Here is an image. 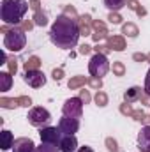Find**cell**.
I'll use <instances>...</instances> for the list:
<instances>
[{"label": "cell", "instance_id": "1", "mask_svg": "<svg viewBox=\"0 0 150 152\" xmlns=\"http://www.w3.org/2000/svg\"><path fill=\"white\" fill-rule=\"evenodd\" d=\"M79 25L74 18L60 14L57 16V20L53 21L51 28H50V39L57 48L62 50H73L78 44L79 39Z\"/></svg>", "mask_w": 150, "mask_h": 152}, {"label": "cell", "instance_id": "2", "mask_svg": "<svg viewBox=\"0 0 150 152\" xmlns=\"http://www.w3.org/2000/svg\"><path fill=\"white\" fill-rule=\"evenodd\" d=\"M28 2L25 0H2L0 4V20L5 25H20L23 16L28 11Z\"/></svg>", "mask_w": 150, "mask_h": 152}, {"label": "cell", "instance_id": "3", "mask_svg": "<svg viewBox=\"0 0 150 152\" xmlns=\"http://www.w3.org/2000/svg\"><path fill=\"white\" fill-rule=\"evenodd\" d=\"M27 46V36L20 27H12L4 36V48L9 51H21Z\"/></svg>", "mask_w": 150, "mask_h": 152}, {"label": "cell", "instance_id": "4", "mask_svg": "<svg viewBox=\"0 0 150 152\" xmlns=\"http://www.w3.org/2000/svg\"><path fill=\"white\" fill-rule=\"evenodd\" d=\"M110 69H111V66H110V60H108L106 55H103V53H94L92 55V58L88 62V73L94 78L103 80V76L108 75Z\"/></svg>", "mask_w": 150, "mask_h": 152}, {"label": "cell", "instance_id": "5", "mask_svg": "<svg viewBox=\"0 0 150 152\" xmlns=\"http://www.w3.org/2000/svg\"><path fill=\"white\" fill-rule=\"evenodd\" d=\"M27 118H28V124L34 127H48L51 122V113L42 106H34L28 112Z\"/></svg>", "mask_w": 150, "mask_h": 152}, {"label": "cell", "instance_id": "6", "mask_svg": "<svg viewBox=\"0 0 150 152\" xmlns=\"http://www.w3.org/2000/svg\"><path fill=\"white\" fill-rule=\"evenodd\" d=\"M62 113H64V117L79 118L81 113H83V101L79 97H69V99H66V103L62 106Z\"/></svg>", "mask_w": 150, "mask_h": 152}, {"label": "cell", "instance_id": "7", "mask_svg": "<svg viewBox=\"0 0 150 152\" xmlns=\"http://www.w3.org/2000/svg\"><path fill=\"white\" fill-rule=\"evenodd\" d=\"M23 81L32 87V88H41L46 85V75L41 69H34V71H25L23 73Z\"/></svg>", "mask_w": 150, "mask_h": 152}, {"label": "cell", "instance_id": "8", "mask_svg": "<svg viewBox=\"0 0 150 152\" xmlns=\"http://www.w3.org/2000/svg\"><path fill=\"white\" fill-rule=\"evenodd\" d=\"M39 136H41V142H46V143H55V145H58L64 134H62V131L58 129V126H57V127H51V126H48V127H41V131H39Z\"/></svg>", "mask_w": 150, "mask_h": 152}, {"label": "cell", "instance_id": "9", "mask_svg": "<svg viewBox=\"0 0 150 152\" xmlns=\"http://www.w3.org/2000/svg\"><path fill=\"white\" fill-rule=\"evenodd\" d=\"M58 129L62 131V134H74L79 129V120L71 117H62L58 120Z\"/></svg>", "mask_w": 150, "mask_h": 152}, {"label": "cell", "instance_id": "10", "mask_svg": "<svg viewBox=\"0 0 150 152\" xmlns=\"http://www.w3.org/2000/svg\"><path fill=\"white\" fill-rule=\"evenodd\" d=\"M12 151L14 152H36V143L32 142V138H16L12 143Z\"/></svg>", "mask_w": 150, "mask_h": 152}, {"label": "cell", "instance_id": "11", "mask_svg": "<svg viewBox=\"0 0 150 152\" xmlns=\"http://www.w3.org/2000/svg\"><path fill=\"white\" fill-rule=\"evenodd\" d=\"M138 149L140 152H150V126H143L138 133Z\"/></svg>", "mask_w": 150, "mask_h": 152}, {"label": "cell", "instance_id": "12", "mask_svg": "<svg viewBox=\"0 0 150 152\" xmlns=\"http://www.w3.org/2000/svg\"><path fill=\"white\" fill-rule=\"evenodd\" d=\"M92 28H94L92 39H94L95 42H101L103 39H108V37H110V34H108V28H106V25H104L101 20H95V21H92Z\"/></svg>", "mask_w": 150, "mask_h": 152}, {"label": "cell", "instance_id": "13", "mask_svg": "<svg viewBox=\"0 0 150 152\" xmlns=\"http://www.w3.org/2000/svg\"><path fill=\"white\" fill-rule=\"evenodd\" d=\"M58 149L60 152H74L78 151V140H76L74 134H64L60 143H58Z\"/></svg>", "mask_w": 150, "mask_h": 152}, {"label": "cell", "instance_id": "14", "mask_svg": "<svg viewBox=\"0 0 150 152\" xmlns=\"http://www.w3.org/2000/svg\"><path fill=\"white\" fill-rule=\"evenodd\" d=\"M145 94V88L141 87H131L124 92V103H134V101H140L141 96Z\"/></svg>", "mask_w": 150, "mask_h": 152}, {"label": "cell", "instance_id": "15", "mask_svg": "<svg viewBox=\"0 0 150 152\" xmlns=\"http://www.w3.org/2000/svg\"><path fill=\"white\" fill-rule=\"evenodd\" d=\"M108 48L113 51H124L125 50V37L124 36H110L108 37Z\"/></svg>", "mask_w": 150, "mask_h": 152}, {"label": "cell", "instance_id": "16", "mask_svg": "<svg viewBox=\"0 0 150 152\" xmlns=\"http://www.w3.org/2000/svg\"><path fill=\"white\" fill-rule=\"evenodd\" d=\"M12 87V75L9 71H2L0 73V92H7Z\"/></svg>", "mask_w": 150, "mask_h": 152}, {"label": "cell", "instance_id": "17", "mask_svg": "<svg viewBox=\"0 0 150 152\" xmlns=\"http://www.w3.org/2000/svg\"><path fill=\"white\" fill-rule=\"evenodd\" d=\"M138 34H140V30H138V27L134 23L127 21V23L122 25V36L124 37H138Z\"/></svg>", "mask_w": 150, "mask_h": 152}, {"label": "cell", "instance_id": "18", "mask_svg": "<svg viewBox=\"0 0 150 152\" xmlns=\"http://www.w3.org/2000/svg\"><path fill=\"white\" fill-rule=\"evenodd\" d=\"M2 151H9V149H12V143H14V138H12V133L11 131H7V129H2Z\"/></svg>", "mask_w": 150, "mask_h": 152}, {"label": "cell", "instance_id": "19", "mask_svg": "<svg viewBox=\"0 0 150 152\" xmlns=\"http://www.w3.org/2000/svg\"><path fill=\"white\" fill-rule=\"evenodd\" d=\"M41 66H42L41 58L36 57V55H32V57H28L27 62L23 64V69H25V71H34V69H41Z\"/></svg>", "mask_w": 150, "mask_h": 152}, {"label": "cell", "instance_id": "20", "mask_svg": "<svg viewBox=\"0 0 150 152\" xmlns=\"http://www.w3.org/2000/svg\"><path fill=\"white\" fill-rule=\"evenodd\" d=\"M85 83H88V78H85V76H73V78L67 81V87H69L71 90H76V88L83 87Z\"/></svg>", "mask_w": 150, "mask_h": 152}, {"label": "cell", "instance_id": "21", "mask_svg": "<svg viewBox=\"0 0 150 152\" xmlns=\"http://www.w3.org/2000/svg\"><path fill=\"white\" fill-rule=\"evenodd\" d=\"M125 0H104V5L110 9V12H118L122 7H125Z\"/></svg>", "mask_w": 150, "mask_h": 152}, {"label": "cell", "instance_id": "22", "mask_svg": "<svg viewBox=\"0 0 150 152\" xmlns=\"http://www.w3.org/2000/svg\"><path fill=\"white\" fill-rule=\"evenodd\" d=\"M94 101H95V104L97 106H101V108H104V106H108V94L106 92H103V90H97V94H95V97H94Z\"/></svg>", "mask_w": 150, "mask_h": 152}, {"label": "cell", "instance_id": "23", "mask_svg": "<svg viewBox=\"0 0 150 152\" xmlns=\"http://www.w3.org/2000/svg\"><path fill=\"white\" fill-rule=\"evenodd\" d=\"M133 118L138 120V122H141V124H145V126H150V115H147L143 110H134Z\"/></svg>", "mask_w": 150, "mask_h": 152}, {"label": "cell", "instance_id": "24", "mask_svg": "<svg viewBox=\"0 0 150 152\" xmlns=\"http://www.w3.org/2000/svg\"><path fill=\"white\" fill-rule=\"evenodd\" d=\"M0 106L2 108H5V110H12V108H16V106H20L18 104V97L14 99H9V97H0Z\"/></svg>", "mask_w": 150, "mask_h": 152}, {"label": "cell", "instance_id": "25", "mask_svg": "<svg viewBox=\"0 0 150 152\" xmlns=\"http://www.w3.org/2000/svg\"><path fill=\"white\" fill-rule=\"evenodd\" d=\"M34 23H36L37 27H46V25H48V14L42 12V11H37V12L34 14Z\"/></svg>", "mask_w": 150, "mask_h": 152}, {"label": "cell", "instance_id": "26", "mask_svg": "<svg viewBox=\"0 0 150 152\" xmlns=\"http://www.w3.org/2000/svg\"><path fill=\"white\" fill-rule=\"evenodd\" d=\"M36 152H60V149L55 145V143H46V142H41V145L36 147Z\"/></svg>", "mask_w": 150, "mask_h": 152}, {"label": "cell", "instance_id": "27", "mask_svg": "<svg viewBox=\"0 0 150 152\" xmlns=\"http://www.w3.org/2000/svg\"><path fill=\"white\" fill-rule=\"evenodd\" d=\"M111 71H113V75L115 76H124L125 75V66H124V62H120V60H115L113 62V66H111Z\"/></svg>", "mask_w": 150, "mask_h": 152}, {"label": "cell", "instance_id": "28", "mask_svg": "<svg viewBox=\"0 0 150 152\" xmlns=\"http://www.w3.org/2000/svg\"><path fill=\"white\" fill-rule=\"evenodd\" d=\"M104 143H106V149L110 152H118V143H117V140L111 138V136H108L106 140H104Z\"/></svg>", "mask_w": 150, "mask_h": 152}, {"label": "cell", "instance_id": "29", "mask_svg": "<svg viewBox=\"0 0 150 152\" xmlns=\"http://www.w3.org/2000/svg\"><path fill=\"white\" fill-rule=\"evenodd\" d=\"M78 25H79V34H81V36H92V32H90V25H88V23L78 20Z\"/></svg>", "mask_w": 150, "mask_h": 152}, {"label": "cell", "instance_id": "30", "mask_svg": "<svg viewBox=\"0 0 150 152\" xmlns=\"http://www.w3.org/2000/svg\"><path fill=\"white\" fill-rule=\"evenodd\" d=\"M120 113H122V115H127V117H133L134 110H133L131 103H124V104H120Z\"/></svg>", "mask_w": 150, "mask_h": 152}, {"label": "cell", "instance_id": "31", "mask_svg": "<svg viewBox=\"0 0 150 152\" xmlns=\"http://www.w3.org/2000/svg\"><path fill=\"white\" fill-rule=\"evenodd\" d=\"M108 20H110V23H113V25H120L124 18H122L118 12H110V14H108Z\"/></svg>", "mask_w": 150, "mask_h": 152}, {"label": "cell", "instance_id": "32", "mask_svg": "<svg viewBox=\"0 0 150 152\" xmlns=\"http://www.w3.org/2000/svg\"><path fill=\"white\" fill-rule=\"evenodd\" d=\"M88 85H90L92 88H95V90H99V88L103 87V80H101V78H94V76H92V78L88 80Z\"/></svg>", "mask_w": 150, "mask_h": 152}, {"label": "cell", "instance_id": "33", "mask_svg": "<svg viewBox=\"0 0 150 152\" xmlns=\"http://www.w3.org/2000/svg\"><path fill=\"white\" fill-rule=\"evenodd\" d=\"M78 97L83 101V104H88V103H90V99H92L90 92H88V90H85V88H83V90H79V96H78Z\"/></svg>", "mask_w": 150, "mask_h": 152}, {"label": "cell", "instance_id": "34", "mask_svg": "<svg viewBox=\"0 0 150 152\" xmlns=\"http://www.w3.org/2000/svg\"><path fill=\"white\" fill-rule=\"evenodd\" d=\"M18 104L28 108V106H32V99H30L28 96H20V97H18Z\"/></svg>", "mask_w": 150, "mask_h": 152}, {"label": "cell", "instance_id": "35", "mask_svg": "<svg viewBox=\"0 0 150 152\" xmlns=\"http://www.w3.org/2000/svg\"><path fill=\"white\" fill-rule=\"evenodd\" d=\"M20 25H21L20 28H21L23 32H30V30L34 28V25H36V23H34V21H30V20H27V21H21Z\"/></svg>", "mask_w": 150, "mask_h": 152}, {"label": "cell", "instance_id": "36", "mask_svg": "<svg viewBox=\"0 0 150 152\" xmlns=\"http://www.w3.org/2000/svg\"><path fill=\"white\" fill-rule=\"evenodd\" d=\"M64 14L66 16H71V18H78V12H76V9L73 5H66L64 7Z\"/></svg>", "mask_w": 150, "mask_h": 152}, {"label": "cell", "instance_id": "37", "mask_svg": "<svg viewBox=\"0 0 150 152\" xmlns=\"http://www.w3.org/2000/svg\"><path fill=\"white\" fill-rule=\"evenodd\" d=\"M94 51H95V53H103V55H108L110 48H108V44H99V42H97V46L94 48Z\"/></svg>", "mask_w": 150, "mask_h": 152}, {"label": "cell", "instance_id": "38", "mask_svg": "<svg viewBox=\"0 0 150 152\" xmlns=\"http://www.w3.org/2000/svg\"><path fill=\"white\" fill-rule=\"evenodd\" d=\"M51 76H53V80H55V81H60V80L64 78V69H62V67H58V69H53Z\"/></svg>", "mask_w": 150, "mask_h": 152}, {"label": "cell", "instance_id": "39", "mask_svg": "<svg viewBox=\"0 0 150 152\" xmlns=\"http://www.w3.org/2000/svg\"><path fill=\"white\" fill-rule=\"evenodd\" d=\"M7 66H9V73H11V75H16V71H18V64H16V60L11 58V60L7 62Z\"/></svg>", "mask_w": 150, "mask_h": 152}, {"label": "cell", "instance_id": "40", "mask_svg": "<svg viewBox=\"0 0 150 152\" xmlns=\"http://www.w3.org/2000/svg\"><path fill=\"white\" fill-rule=\"evenodd\" d=\"M125 5H127L131 11H138V9L141 7V5L138 4V0H127V4H125Z\"/></svg>", "mask_w": 150, "mask_h": 152}, {"label": "cell", "instance_id": "41", "mask_svg": "<svg viewBox=\"0 0 150 152\" xmlns=\"http://www.w3.org/2000/svg\"><path fill=\"white\" fill-rule=\"evenodd\" d=\"M92 50H94V48L88 46V44H81V46H79V53H81V55H88Z\"/></svg>", "mask_w": 150, "mask_h": 152}, {"label": "cell", "instance_id": "42", "mask_svg": "<svg viewBox=\"0 0 150 152\" xmlns=\"http://www.w3.org/2000/svg\"><path fill=\"white\" fill-rule=\"evenodd\" d=\"M133 60H134V62H145V60H147V55H145V53H134V55H133Z\"/></svg>", "mask_w": 150, "mask_h": 152}, {"label": "cell", "instance_id": "43", "mask_svg": "<svg viewBox=\"0 0 150 152\" xmlns=\"http://www.w3.org/2000/svg\"><path fill=\"white\" fill-rule=\"evenodd\" d=\"M28 5H30V9H32V11H36V12L41 11V2H39V0H30V2H28Z\"/></svg>", "mask_w": 150, "mask_h": 152}, {"label": "cell", "instance_id": "44", "mask_svg": "<svg viewBox=\"0 0 150 152\" xmlns=\"http://www.w3.org/2000/svg\"><path fill=\"white\" fill-rule=\"evenodd\" d=\"M145 94H149L150 96V69H149V73H147V76H145Z\"/></svg>", "mask_w": 150, "mask_h": 152}, {"label": "cell", "instance_id": "45", "mask_svg": "<svg viewBox=\"0 0 150 152\" xmlns=\"http://www.w3.org/2000/svg\"><path fill=\"white\" fill-rule=\"evenodd\" d=\"M140 101H141V103H143L145 106H150V96H149V94H143Z\"/></svg>", "mask_w": 150, "mask_h": 152}, {"label": "cell", "instance_id": "46", "mask_svg": "<svg viewBox=\"0 0 150 152\" xmlns=\"http://www.w3.org/2000/svg\"><path fill=\"white\" fill-rule=\"evenodd\" d=\"M76 152H94V149H92L90 145H83V147H78Z\"/></svg>", "mask_w": 150, "mask_h": 152}, {"label": "cell", "instance_id": "47", "mask_svg": "<svg viewBox=\"0 0 150 152\" xmlns=\"http://www.w3.org/2000/svg\"><path fill=\"white\" fill-rule=\"evenodd\" d=\"M0 60H2L0 64H7V62H9V60H7V55H5V51H2V53H0Z\"/></svg>", "mask_w": 150, "mask_h": 152}, {"label": "cell", "instance_id": "48", "mask_svg": "<svg viewBox=\"0 0 150 152\" xmlns=\"http://www.w3.org/2000/svg\"><path fill=\"white\" fill-rule=\"evenodd\" d=\"M136 14H138V16H147V11H145L143 7H140V9L136 11Z\"/></svg>", "mask_w": 150, "mask_h": 152}, {"label": "cell", "instance_id": "49", "mask_svg": "<svg viewBox=\"0 0 150 152\" xmlns=\"http://www.w3.org/2000/svg\"><path fill=\"white\" fill-rule=\"evenodd\" d=\"M147 60H149V62H150V53H149V55H147Z\"/></svg>", "mask_w": 150, "mask_h": 152}]
</instances>
